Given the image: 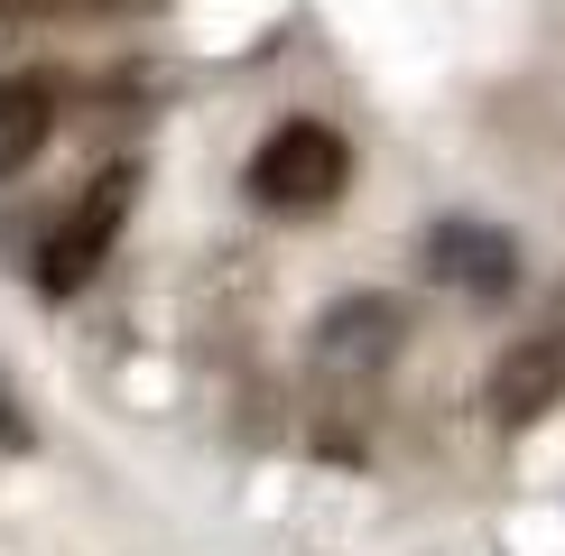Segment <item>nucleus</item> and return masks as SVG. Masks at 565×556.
<instances>
[{
	"instance_id": "obj_1",
	"label": "nucleus",
	"mask_w": 565,
	"mask_h": 556,
	"mask_svg": "<svg viewBox=\"0 0 565 556\" xmlns=\"http://www.w3.org/2000/svg\"><path fill=\"white\" fill-rule=\"evenodd\" d=\"M352 185V149H343V130H324V121H278L260 149H250V204L260 214H324Z\"/></svg>"
},
{
	"instance_id": "obj_2",
	"label": "nucleus",
	"mask_w": 565,
	"mask_h": 556,
	"mask_svg": "<svg viewBox=\"0 0 565 556\" xmlns=\"http://www.w3.org/2000/svg\"><path fill=\"white\" fill-rule=\"evenodd\" d=\"M130 204H139V168H130V158H111L103 177H84V195L65 204V223L38 242V288H46V297H75L84 278L103 269V250L121 242Z\"/></svg>"
},
{
	"instance_id": "obj_3",
	"label": "nucleus",
	"mask_w": 565,
	"mask_h": 556,
	"mask_svg": "<svg viewBox=\"0 0 565 556\" xmlns=\"http://www.w3.org/2000/svg\"><path fill=\"white\" fill-rule=\"evenodd\" d=\"M556 399H565V288L547 297V316H537L529 334L501 343V362H491V381H482L491 427H537Z\"/></svg>"
},
{
	"instance_id": "obj_4",
	"label": "nucleus",
	"mask_w": 565,
	"mask_h": 556,
	"mask_svg": "<svg viewBox=\"0 0 565 556\" xmlns=\"http://www.w3.org/2000/svg\"><path fill=\"white\" fill-rule=\"evenodd\" d=\"M408 343V307L398 297H343L316 316V381L324 389H371Z\"/></svg>"
},
{
	"instance_id": "obj_5",
	"label": "nucleus",
	"mask_w": 565,
	"mask_h": 556,
	"mask_svg": "<svg viewBox=\"0 0 565 556\" xmlns=\"http://www.w3.org/2000/svg\"><path fill=\"white\" fill-rule=\"evenodd\" d=\"M427 278H445L463 297H501L520 278V242L501 223H436L427 232Z\"/></svg>"
},
{
	"instance_id": "obj_6",
	"label": "nucleus",
	"mask_w": 565,
	"mask_h": 556,
	"mask_svg": "<svg viewBox=\"0 0 565 556\" xmlns=\"http://www.w3.org/2000/svg\"><path fill=\"white\" fill-rule=\"evenodd\" d=\"M46 139H56V75H10L0 84V177H29Z\"/></svg>"
},
{
	"instance_id": "obj_7",
	"label": "nucleus",
	"mask_w": 565,
	"mask_h": 556,
	"mask_svg": "<svg viewBox=\"0 0 565 556\" xmlns=\"http://www.w3.org/2000/svg\"><path fill=\"white\" fill-rule=\"evenodd\" d=\"M121 10H149V0H0V19H121Z\"/></svg>"
},
{
	"instance_id": "obj_8",
	"label": "nucleus",
	"mask_w": 565,
	"mask_h": 556,
	"mask_svg": "<svg viewBox=\"0 0 565 556\" xmlns=\"http://www.w3.org/2000/svg\"><path fill=\"white\" fill-rule=\"evenodd\" d=\"M0 446H10V455L29 446V417H19V399H10V381H0Z\"/></svg>"
},
{
	"instance_id": "obj_9",
	"label": "nucleus",
	"mask_w": 565,
	"mask_h": 556,
	"mask_svg": "<svg viewBox=\"0 0 565 556\" xmlns=\"http://www.w3.org/2000/svg\"><path fill=\"white\" fill-rule=\"evenodd\" d=\"M0 29H10V19H0Z\"/></svg>"
}]
</instances>
